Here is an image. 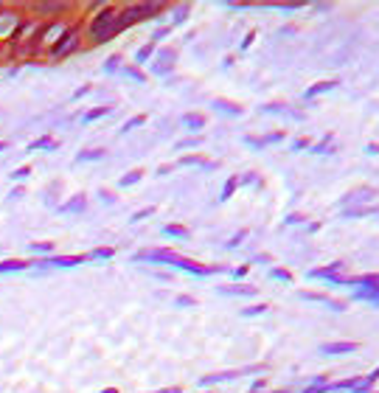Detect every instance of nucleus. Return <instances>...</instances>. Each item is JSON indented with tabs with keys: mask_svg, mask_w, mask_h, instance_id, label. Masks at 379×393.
<instances>
[{
	"mask_svg": "<svg viewBox=\"0 0 379 393\" xmlns=\"http://www.w3.org/2000/svg\"><path fill=\"white\" fill-rule=\"evenodd\" d=\"M301 298H306V301H320V303H326V306H331V309H346L340 301H331V298L318 295V292H301Z\"/></svg>",
	"mask_w": 379,
	"mask_h": 393,
	"instance_id": "obj_7",
	"label": "nucleus"
},
{
	"mask_svg": "<svg viewBox=\"0 0 379 393\" xmlns=\"http://www.w3.org/2000/svg\"><path fill=\"white\" fill-rule=\"evenodd\" d=\"M107 113H113V107H96V110H90V113H84V121H87V124L98 121V118H104Z\"/></svg>",
	"mask_w": 379,
	"mask_h": 393,
	"instance_id": "obj_13",
	"label": "nucleus"
},
{
	"mask_svg": "<svg viewBox=\"0 0 379 393\" xmlns=\"http://www.w3.org/2000/svg\"><path fill=\"white\" fill-rule=\"evenodd\" d=\"M214 110L228 113V115H242V107H236V104H230V101H222V98H217V101H214Z\"/></svg>",
	"mask_w": 379,
	"mask_h": 393,
	"instance_id": "obj_11",
	"label": "nucleus"
},
{
	"mask_svg": "<svg viewBox=\"0 0 379 393\" xmlns=\"http://www.w3.org/2000/svg\"><path fill=\"white\" fill-rule=\"evenodd\" d=\"M90 259H113V250H110V247H98V250H93V253H90Z\"/></svg>",
	"mask_w": 379,
	"mask_h": 393,
	"instance_id": "obj_26",
	"label": "nucleus"
},
{
	"mask_svg": "<svg viewBox=\"0 0 379 393\" xmlns=\"http://www.w3.org/2000/svg\"><path fill=\"white\" fill-rule=\"evenodd\" d=\"M31 250H34V253H51V244L48 242H45V244H37L34 242V244H31Z\"/></svg>",
	"mask_w": 379,
	"mask_h": 393,
	"instance_id": "obj_30",
	"label": "nucleus"
},
{
	"mask_svg": "<svg viewBox=\"0 0 379 393\" xmlns=\"http://www.w3.org/2000/svg\"><path fill=\"white\" fill-rule=\"evenodd\" d=\"M236 186H239V177H230L228 183H225V191H222V200H228L230 194L236 191Z\"/></svg>",
	"mask_w": 379,
	"mask_h": 393,
	"instance_id": "obj_23",
	"label": "nucleus"
},
{
	"mask_svg": "<svg viewBox=\"0 0 379 393\" xmlns=\"http://www.w3.org/2000/svg\"><path fill=\"white\" fill-rule=\"evenodd\" d=\"M3 149H6V144H0V152H3Z\"/></svg>",
	"mask_w": 379,
	"mask_h": 393,
	"instance_id": "obj_40",
	"label": "nucleus"
},
{
	"mask_svg": "<svg viewBox=\"0 0 379 393\" xmlns=\"http://www.w3.org/2000/svg\"><path fill=\"white\" fill-rule=\"evenodd\" d=\"M219 292H222V295H256V287H242V284H236V287H219Z\"/></svg>",
	"mask_w": 379,
	"mask_h": 393,
	"instance_id": "obj_9",
	"label": "nucleus"
},
{
	"mask_svg": "<svg viewBox=\"0 0 379 393\" xmlns=\"http://www.w3.org/2000/svg\"><path fill=\"white\" fill-rule=\"evenodd\" d=\"M197 144H199V138H191V140H180L177 146H180V149H188V146H197Z\"/></svg>",
	"mask_w": 379,
	"mask_h": 393,
	"instance_id": "obj_35",
	"label": "nucleus"
},
{
	"mask_svg": "<svg viewBox=\"0 0 379 393\" xmlns=\"http://www.w3.org/2000/svg\"><path fill=\"white\" fill-rule=\"evenodd\" d=\"M303 146H309V140H306V138H303V140H295L292 149H303Z\"/></svg>",
	"mask_w": 379,
	"mask_h": 393,
	"instance_id": "obj_37",
	"label": "nucleus"
},
{
	"mask_svg": "<svg viewBox=\"0 0 379 393\" xmlns=\"http://www.w3.org/2000/svg\"><path fill=\"white\" fill-rule=\"evenodd\" d=\"M177 303H180V306H194V298H186V295H180V298H177Z\"/></svg>",
	"mask_w": 379,
	"mask_h": 393,
	"instance_id": "obj_36",
	"label": "nucleus"
},
{
	"mask_svg": "<svg viewBox=\"0 0 379 393\" xmlns=\"http://www.w3.org/2000/svg\"><path fill=\"white\" fill-rule=\"evenodd\" d=\"M25 267H28V261H0V272H17Z\"/></svg>",
	"mask_w": 379,
	"mask_h": 393,
	"instance_id": "obj_14",
	"label": "nucleus"
},
{
	"mask_svg": "<svg viewBox=\"0 0 379 393\" xmlns=\"http://www.w3.org/2000/svg\"><path fill=\"white\" fill-rule=\"evenodd\" d=\"M40 12H59V9H65V3H40Z\"/></svg>",
	"mask_w": 379,
	"mask_h": 393,
	"instance_id": "obj_27",
	"label": "nucleus"
},
{
	"mask_svg": "<svg viewBox=\"0 0 379 393\" xmlns=\"http://www.w3.org/2000/svg\"><path fill=\"white\" fill-rule=\"evenodd\" d=\"M157 393H180V387H166V390H157Z\"/></svg>",
	"mask_w": 379,
	"mask_h": 393,
	"instance_id": "obj_38",
	"label": "nucleus"
},
{
	"mask_svg": "<svg viewBox=\"0 0 379 393\" xmlns=\"http://www.w3.org/2000/svg\"><path fill=\"white\" fill-rule=\"evenodd\" d=\"M84 205H87V197H84V194H76L71 202H65V205H62V211H65V213H82Z\"/></svg>",
	"mask_w": 379,
	"mask_h": 393,
	"instance_id": "obj_5",
	"label": "nucleus"
},
{
	"mask_svg": "<svg viewBox=\"0 0 379 393\" xmlns=\"http://www.w3.org/2000/svg\"><path fill=\"white\" fill-rule=\"evenodd\" d=\"M126 76H129V79H135V82H144V73H141V70H135V67H126Z\"/></svg>",
	"mask_w": 379,
	"mask_h": 393,
	"instance_id": "obj_29",
	"label": "nucleus"
},
{
	"mask_svg": "<svg viewBox=\"0 0 379 393\" xmlns=\"http://www.w3.org/2000/svg\"><path fill=\"white\" fill-rule=\"evenodd\" d=\"M115 70H121V56H110L104 62V73H115Z\"/></svg>",
	"mask_w": 379,
	"mask_h": 393,
	"instance_id": "obj_22",
	"label": "nucleus"
},
{
	"mask_svg": "<svg viewBox=\"0 0 379 393\" xmlns=\"http://www.w3.org/2000/svg\"><path fill=\"white\" fill-rule=\"evenodd\" d=\"M152 211H155V208H144V211H138V213H135V217H132V222H141V219H146Z\"/></svg>",
	"mask_w": 379,
	"mask_h": 393,
	"instance_id": "obj_31",
	"label": "nucleus"
},
{
	"mask_svg": "<svg viewBox=\"0 0 379 393\" xmlns=\"http://www.w3.org/2000/svg\"><path fill=\"white\" fill-rule=\"evenodd\" d=\"M144 121H146V115H135V118H129V121H126L124 127H121V135H124V132H129V129H135V127H141Z\"/></svg>",
	"mask_w": 379,
	"mask_h": 393,
	"instance_id": "obj_20",
	"label": "nucleus"
},
{
	"mask_svg": "<svg viewBox=\"0 0 379 393\" xmlns=\"http://www.w3.org/2000/svg\"><path fill=\"white\" fill-rule=\"evenodd\" d=\"M245 236H247V233H245V230H239V233H236V236H233V239H230V242H228V247H236V244H239V242H242V239H245Z\"/></svg>",
	"mask_w": 379,
	"mask_h": 393,
	"instance_id": "obj_32",
	"label": "nucleus"
},
{
	"mask_svg": "<svg viewBox=\"0 0 379 393\" xmlns=\"http://www.w3.org/2000/svg\"><path fill=\"white\" fill-rule=\"evenodd\" d=\"M175 51L171 48H166V51H160V54H157V62H155V67H152V70L155 73H168L171 70V65H175Z\"/></svg>",
	"mask_w": 379,
	"mask_h": 393,
	"instance_id": "obj_2",
	"label": "nucleus"
},
{
	"mask_svg": "<svg viewBox=\"0 0 379 393\" xmlns=\"http://www.w3.org/2000/svg\"><path fill=\"white\" fill-rule=\"evenodd\" d=\"M306 217H301V213H289L287 217V225H295V222H303Z\"/></svg>",
	"mask_w": 379,
	"mask_h": 393,
	"instance_id": "obj_33",
	"label": "nucleus"
},
{
	"mask_svg": "<svg viewBox=\"0 0 379 393\" xmlns=\"http://www.w3.org/2000/svg\"><path fill=\"white\" fill-rule=\"evenodd\" d=\"M141 177H144V171H138V169H135V171H129V174H124V177H121V180H118V186H121V188L135 186V183H138Z\"/></svg>",
	"mask_w": 379,
	"mask_h": 393,
	"instance_id": "obj_16",
	"label": "nucleus"
},
{
	"mask_svg": "<svg viewBox=\"0 0 379 393\" xmlns=\"http://www.w3.org/2000/svg\"><path fill=\"white\" fill-rule=\"evenodd\" d=\"M180 163H183V166H202V169H214V163H211V160H205V157H199V155L180 157Z\"/></svg>",
	"mask_w": 379,
	"mask_h": 393,
	"instance_id": "obj_10",
	"label": "nucleus"
},
{
	"mask_svg": "<svg viewBox=\"0 0 379 393\" xmlns=\"http://www.w3.org/2000/svg\"><path fill=\"white\" fill-rule=\"evenodd\" d=\"M115 31H121L118 12H115V9H104V12L96 14V20L90 23V34H93V40H96V43H104V40H110Z\"/></svg>",
	"mask_w": 379,
	"mask_h": 393,
	"instance_id": "obj_1",
	"label": "nucleus"
},
{
	"mask_svg": "<svg viewBox=\"0 0 379 393\" xmlns=\"http://www.w3.org/2000/svg\"><path fill=\"white\" fill-rule=\"evenodd\" d=\"M337 82H320V85H315V87H309L306 90V98H312V96H318V93H326V90H331Z\"/></svg>",
	"mask_w": 379,
	"mask_h": 393,
	"instance_id": "obj_19",
	"label": "nucleus"
},
{
	"mask_svg": "<svg viewBox=\"0 0 379 393\" xmlns=\"http://www.w3.org/2000/svg\"><path fill=\"white\" fill-rule=\"evenodd\" d=\"M12 177H14V180H23V177H28V169H25V166H23V169L12 171Z\"/></svg>",
	"mask_w": 379,
	"mask_h": 393,
	"instance_id": "obj_34",
	"label": "nucleus"
},
{
	"mask_svg": "<svg viewBox=\"0 0 379 393\" xmlns=\"http://www.w3.org/2000/svg\"><path fill=\"white\" fill-rule=\"evenodd\" d=\"M357 348V343H326L323 348V354H349V351H354Z\"/></svg>",
	"mask_w": 379,
	"mask_h": 393,
	"instance_id": "obj_6",
	"label": "nucleus"
},
{
	"mask_svg": "<svg viewBox=\"0 0 379 393\" xmlns=\"http://www.w3.org/2000/svg\"><path fill=\"white\" fill-rule=\"evenodd\" d=\"M104 157V149H90V152H79V163H84V160H101Z\"/></svg>",
	"mask_w": 379,
	"mask_h": 393,
	"instance_id": "obj_17",
	"label": "nucleus"
},
{
	"mask_svg": "<svg viewBox=\"0 0 379 393\" xmlns=\"http://www.w3.org/2000/svg\"><path fill=\"white\" fill-rule=\"evenodd\" d=\"M270 278H275V281H287V284H289V281H292V275H289L287 270H270Z\"/></svg>",
	"mask_w": 379,
	"mask_h": 393,
	"instance_id": "obj_25",
	"label": "nucleus"
},
{
	"mask_svg": "<svg viewBox=\"0 0 379 393\" xmlns=\"http://www.w3.org/2000/svg\"><path fill=\"white\" fill-rule=\"evenodd\" d=\"M163 233H166V236H180V239H188V230L183 228V225H166V228H163Z\"/></svg>",
	"mask_w": 379,
	"mask_h": 393,
	"instance_id": "obj_18",
	"label": "nucleus"
},
{
	"mask_svg": "<svg viewBox=\"0 0 379 393\" xmlns=\"http://www.w3.org/2000/svg\"><path fill=\"white\" fill-rule=\"evenodd\" d=\"M101 393H118V390H115V387H104Z\"/></svg>",
	"mask_w": 379,
	"mask_h": 393,
	"instance_id": "obj_39",
	"label": "nucleus"
},
{
	"mask_svg": "<svg viewBox=\"0 0 379 393\" xmlns=\"http://www.w3.org/2000/svg\"><path fill=\"white\" fill-rule=\"evenodd\" d=\"M76 45H79V37H76V34H73V31H71V34H65V40H62V43H59V45H56V48H54V56H56V59H59V56L71 54V51L76 48Z\"/></svg>",
	"mask_w": 379,
	"mask_h": 393,
	"instance_id": "obj_4",
	"label": "nucleus"
},
{
	"mask_svg": "<svg viewBox=\"0 0 379 393\" xmlns=\"http://www.w3.org/2000/svg\"><path fill=\"white\" fill-rule=\"evenodd\" d=\"M183 124H186L188 129H194V132H197V129L205 127V118L199 113H186V115H183Z\"/></svg>",
	"mask_w": 379,
	"mask_h": 393,
	"instance_id": "obj_8",
	"label": "nucleus"
},
{
	"mask_svg": "<svg viewBox=\"0 0 379 393\" xmlns=\"http://www.w3.org/2000/svg\"><path fill=\"white\" fill-rule=\"evenodd\" d=\"M365 213H379V205H360V208H349L346 217H365Z\"/></svg>",
	"mask_w": 379,
	"mask_h": 393,
	"instance_id": "obj_12",
	"label": "nucleus"
},
{
	"mask_svg": "<svg viewBox=\"0 0 379 393\" xmlns=\"http://www.w3.org/2000/svg\"><path fill=\"white\" fill-rule=\"evenodd\" d=\"M261 312H267V306H261V303H259V306H250V309H245V312H242V314H245V317H250V314H261Z\"/></svg>",
	"mask_w": 379,
	"mask_h": 393,
	"instance_id": "obj_28",
	"label": "nucleus"
},
{
	"mask_svg": "<svg viewBox=\"0 0 379 393\" xmlns=\"http://www.w3.org/2000/svg\"><path fill=\"white\" fill-rule=\"evenodd\" d=\"M48 146H54V140L45 135V138H40V140H34V144L28 146V152H40V149H48Z\"/></svg>",
	"mask_w": 379,
	"mask_h": 393,
	"instance_id": "obj_21",
	"label": "nucleus"
},
{
	"mask_svg": "<svg viewBox=\"0 0 379 393\" xmlns=\"http://www.w3.org/2000/svg\"><path fill=\"white\" fill-rule=\"evenodd\" d=\"M82 256H67V259H51V264L54 267H76V264H82Z\"/></svg>",
	"mask_w": 379,
	"mask_h": 393,
	"instance_id": "obj_15",
	"label": "nucleus"
},
{
	"mask_svg": "<svg viewBox=\"0 0 379 393\" xmlns=\"http://www.w3.org/2000/svg\"><path fill=\"white\" fill-rule=\"evenodd\" d=\"M175 267H180V270H186V272H191V275H211V267H202V264H194V261H188V259H180L177 256L175 259Z\"/></svg>",
	"mask_w": 379,
	"mask_h": 393,
	"instance_id": "obj_3",
	"label": "nucleus"
},
{
	"mask_svg": "<svg viewBox=\"0 0 379 393\" xmlns=\"http://www.w3.org/2000/svg\"><path fill=\"white\" fill-rule=\"evenodd\" d=\"M152 51H155V43L144 45V48L138 51V59H135V62H146V59H149V56H152Z\"/></svg>",
	"mask_w": 379,
	"mask_h": 393,
	"instance_id": "obj_24",
	"label": "nucleus"
}]
</instances>
